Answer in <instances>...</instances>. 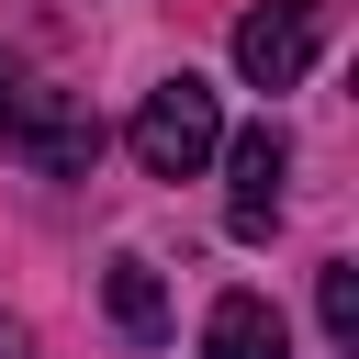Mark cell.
Instances as JSON below:
<instances>
[{
    "label": "cell",
    "mask_w": 359,
    "mask_h": 359,
    "mask_svg": "<svg viewBox=\"0 0 359 359\" xmlns=\"http://www.w3.org/2000/svg\"><path fill=\"white\" fill-rule=\"evenodd\" d=\"M0 146L34 168V180H90L101 168V112L79 90H45V79H11L0 67Z\"/></svg>",
    "instance_id": "1"
},
{
    "label": "cell",
    "mask_w": 359,
    "mask_h": 359,
    "mask_svg": "<svg viewBox=\"0 0 359 359\" xmlns=\"http://www.w3.org/2000/svg\"><path fill=\"white\" fill-rule=\"evenodd\" d=\"M101 303H112V325H123L135 348H157V337H168V292H157V269H146V258H112V269H101Z\"/></svg>",
    "instance_id": "6"
},
{
    "label": "cell",
    "mask_w": 359,
    "mask_h": 359,
    "mask_svg": "<svg viewBox=\"0 0 359 359\" xmlns=\"http://www.w3.org/2000/svg\"><path fill=\"white\" fill-rule=\"evenodd\" d=\"M213 146H224V101H213V79H157L146 101H135V168L146 180H202L213 168Z\"/></svg>",
    "instance_id": "2"
},
{
    "label": "cell",
    "mask_w": 359,
    "mask_h": 359,
    "mask_svg": "<svg viewBox=\"0 0 359 359\" xmlns=\"http://www.w3.org/2000/svg\"><path fill=\"white\" fill-rule=\"evenodd\" d=\"M314 45H325V0H258V11L236 22V67H247V90H303Z\"/></svg>",
    "instance_id": "3"
},
{
    "label": "cell",
    "mask_w": 359,
    "mask_h": 359,
    "mask_svg": "<svg viewBox=\"0 0 359 359\" xmlns=\"http://www.w3.org/2000/svg\"><path fill=\"white\" fill-rule=\"evenodd\" d=\"M202 359H292V337H280L269 292H224V303L202 314Z\"/></svg>",
    "instance_id": "5"
},
{
    "label": "cell",
    "mask_w": 359,
    "mask_h": 359,
    "mask_svg": "<svg viewBox=\"0 0 359 359\" xmlns=\"http://www.w3.org/2000/svg\"><path fill=\"white\" fill-rule=\"evenodd\" d=\"M314 314H325L337 348H359V258H325L314 269Z\"/></svg>",
    "instance_id": "7"
},
{
    "label": "cell",
    "mask_w": 359,
    "mask_h": 359,
    "mask_svg": "<svg viewBox=\"0 0 359 359\" xmlns=\"http://www.w3.org/2000/svg\"><path fill=\"white\" fill-rule=\"evenodd\" d=\"M213 157H224V180H236V191H224V224H236V236L258 247V236L280 224V180H292V135H280V123H247V135H224Z\"/></svg>",
    "instance_id": "4"
},
{
    "label": "cell",
    "mask_w": 359,
    "mask_h": 359,
    "mask_svg": "<svg viewBox=\"0 0 359 359\" xmlns=\"http://www.w3.org/2000/svg\"><path fill=\"white\" fill-rule=\"evenodd\" d=\"M0 359H34V337H22V325H11V314H0Z\"/></svg>",
    "instance_id": "8"
}]
</instances>
